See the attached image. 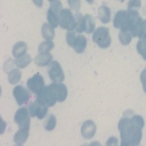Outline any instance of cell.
<instances>
[{"label":"cell","instance_id":"obj_1","mask_svg":"<svg viewBox=\"0 0 146 146\" xmlns=\"http://www.w3.org/2000/svg\"><path fill=\"white\" fill-rule=\"evenodd\" d=\"M144 126V121L141 116H125L119 121L121 145H138L141 139V129Z\"/></svg>","mask_w":146,"mask_h":146},{"label":"cell","instance_id":"obj_2","mask_svg":"<svg viewBox=\"0 0 146 146\" xmlns=\"http://www.w3.org/2000/svg\"><path fill=\"white\" fill-rule=\"evenodd\" d=\"M141 23H143V19L139 16V13L134 9H129V11L127 12L125 23L121 29L129 31L132 36H138Z\"/></svg>","mask_w":146,"mask_h":146},{"label":"cell","instance_id":"obj_3","mask_svg":"<svg viewBox=\"0 0 146 146\" xmlns=\"http://www.w3.org/2000/svg\"><path fill=\"white\" fill-rule=\"evenodd\" d=\"M92 40L100 48H109L111 43V35H110V31L108 27H102L94 30L92 35Z\"/></svg>","mask_w":146,"mask_h":146},{"label":"cell","instance_id":"obj_4","mask_svg":"<svg viewBox=\"0 0 146 146\" xmlns=\"http://www.w3.org/2000/svg\"><path fill=\"white\" fill-rule=\"evenodd\" d=\"M62 10V4L59 0H55L48 10V21L53 27H57L59 24V15Z\"/></svg>","mask_w":146,"mask_h":146},{"label":"cell","instance_id":"obj_5","mask_svg":"<svg viewBox=\"0 0 146 146\" xmlns=\"http://www.w3.org/2000/svg\"><path fill=\"white\" fill-rule=\"evenodd\" d=\"M59 26L62 29L71 31L76 27V18L70 9H62L59 15Z\"/></svg>","mask_w":146,"mask_h":146},{"label":"cell","instance_id":"obj_6","mask_svg":"<svg viewBox=\"0 0 146 146\" xmlns=\"http://www.w3.org/2000/svg\"><path fill=\"white\" fill-rule=\"evenodd\" d=\"M36 100H38V102H40L43 105H46V106H48V107L54 106V105L56 104V102H58L56 95H55L54 91L50 86L45 87L43 90L38 95Z\"/></svg>","mask_w":146,"mask_h":146},{"label":"cell","instance_id":"obj_7","mask_svg":"<svg viewBox=\"0 0 146 146\" xmlns=\"http://www.w3.org/2000/svg\"><path fill=\"white\" fill-rule=\"evenodd\" d=\"M30 116V112L27 108H20L17 111L14 120L17 123L19 129H29Z\"/></svg>","mask_w":146,"mask_h":146},{"label":"cell","instance_id":"obj_8","mask_svg":"<svg viewBox=\"0 0 146 146\" xmlns=\"http://www.w3.org/2000/svg\"><path fill=\"white\" fill-rule=\"evenodd\" d=\"M48 76L54 82H62L65 79V75L62 70V68L58 61L54 60L48 64Z\"/></svg>","mask_w":146,"mask_h":146},{"label":"cell","instance_id":"obj_9","mask_svg":"<svg viewBox=\"0 0 146 146\" xmlns=\"http://www.w3.org/2000/svg\"><path fill=\"white\" fill-rule=\"evenodd\" d=\"M27 86L29 90H31L32 92L38 95L45 88V82L43 77L40 74H38V73H36L33 77H31L30 79L27 80Z\"/></svg>","mask_w":146,"mask_h":146},{"label":"cell","instance_id":"obj_10","mask_svg":"<svg viewBox=\"0 0 146 146\" xmlns=\"http://www.w3.org/2000/svg\"><path fill=\"white\" fill-rule=\"evenodd\" d=\"M48 108V106L41 104L40 102H38V100H36L34 102H32L29 105V111L32 117H36L39 120H41V119L45 118V116L47 115Z\"/></svg>","mask_w":146,"mask_h":146},{"label":"cell","instance_id":"obj_11","mask_svg":"<svg viewBox=\"0 0 146 146\" xmlns=\"http://www.w3.org/2000/svg\"><path fill=\"white\" fill-rule=\"evenodd\" d=\"M13 95L15 97L18 105H23L27 103L30 99V93L23 86H17L13 90Z\"/></svg>","mask_w":146,"mask_h":146},{"label":"cell","instance_id":"obj_12","mask_svg":"<svg viewBox=\"0 0 146 146\" xmlns=\"http://www.w3.org/2000/svg\"><path fill=\"white\" fill-rule=\"evenodd\" d=\"M49 86L52 88L58 102H62L67 99L68 89L63 83H61V82H53V83L50 84Z\"/></svg>","mask_w":146,"mask_h":146},{"label":"cell","instance_id":"obj_13","mask_svg":"<svg viewBox=\"0 0 146 146\" xmlns=\"http://www.w3.org/2000/svg\"><path fill=\"white\" fill-rule=\"evenodd\" d=\"M96 133V125L92 121H86L81 127V135L85 139H91Z\"/></svg>","mask_w":146,"mask_h":146},{"label":"cell","instance_id":"obj_14","mask_svg":"<svg viewBox=\"0 0 146 146\" xmlns=\"http://www.w3.org/2000/svg\"><path fill=\"white\" fill-rule=\"evenodd\" d=\"M29 135V129H18L17 133L14 135V141L17 145L24 144Z\"/></svg>","mask_w":146,"mask_h":146},{"label":"cell","instance_id":"obj_15","mask_svg":"<svg viewBox=\"0 0 146 146\" xmlns=\"http://www.w3.org/2000/svg\"><path fill=\"white\" fill-rule=\"evenodd\" d=\"M35 63L39 67L47 66L51 62L52 60V55L49 54L48 52L47 53H39L38 56H36L35 58Z\"/></svg>","mask_w":146,"mask_h":146},{"label":"cell","instance_id":"obj_16","mask_svg":"<svg viewBox=\"0 0 146 146\" xmlns=\"http://www.w3.org/2000/svg\"><path fill=\"white\" fill-rule=\"evenodd\" d=\"M126 16H127V11L124 10L118 11L115 17H114V20H113L114 27H116V29H121L125 23Z\"/></svg>","mask_w":146,"mask_h":146},{"label":"cell","instance_id":"obj_17","mask_svg":"<svg viewBox=\"0 0 146 146\" xmlns=\"http://www.w3.org/2000/svg\"><path fill=\"white\" fill-rule=\"evenodd\" d=\"M27 49V46L25 42L23 41H18L17 43L15 44V46L13 47V50H12V54L15 58H18L22 56V55L26 54Z\"/></svg>","mask_w":146,"mask_h":146},{"label":"cell","instance_id":"obj_18","mask_svg":"<svg viewBox=\"0 0 146 146\" xmlns=\"http://www.w3.org/2000/svg\"><path fill=\"white\" fill-rule=\"evenodd\" d=\"M87 47V39L83 35L77 36V38L74 44V49L77 53H82Z\"/></svg>","mask_w":146,"mask_h":146},{"label":"cell","instance_id":"obj_19","mask_svg":"<svg viewBox=\"0 0 146 146\" xmlns=\"http://www.w3.org/2000/svg\"><path fill=\"white\" fill-rule=\"evenodd\" d=\"M41 33H42L43 38L47 40H52L55 36V31L54 27L48 23H45L42 26V29H41Z\"/></svg>","mask_w":146,"mask_h":146},{"label":"cell","instance_id":"obj_20","mask_svg":"<svg viewBox=\"0 0 146 146\" xmlns=\"http://www.w3.org/2000/svg\"><path fill=\"white\" fill-rule=\"evenodd\" d=\"M99 17L100 21L104 23V24L109 23L110 20H111V10H110V8L105 6L100 7H99Z\"/></svg>","mask_w":146,"mask_h":146},{"label":"cell","instance_id":"obj_21","mask_svg":"<svg viewBox=\"0 0 146 146\" xmlns=\"http://www.w3.org/2000/svg\"><path fill=\"white\" fill-rule=\"evenodd\" d=\"M30 62H31V57H30V55L27 54V53L22 55V56H20V57L17 58L16 60H15L16 66L19 68H26L29 64H30Z\"/></svg>","mask_w":146,"mask_h":146},{"label":"cell","instance_id":"obj_22","mask_svg":"<svg viewBox=\"0 0 146 146\" xmlns=\"http://www.w3.org/2000/svg\"><path fill=\"white\" fill-rule=\"evenodd\" d=\"M76 32L78 33H82L85 31V17H83L81 14H76Z\"/></svg>","mask_w":146,"mask_h":146},{"label":"cell","instance_id":"obj_23","mask_svg":"<svg viewBox=\"0 0 146 146\" xmlns=\"http://www.w3.org/2000/svg\"><path fill=\"white\" fill-rule=\"evenodd\" d=\"M95 30V21L90 15L85 16V32L87 34H90Z\"/></svg>","mask_w":146,"mask_h":146},{"label":"cell","instance_id":"obj_24","mask_svg":"<svg viewBox=\"0 0 146 146\" xmlns=\"http://www.w3.org/2000/svg\"><path fill=\"white\" fill-rule=\"evenodd\" d=\"M21 79V72L19 70L13 68L8 72V81L11 84H17Z\"/></svg>","mask_w":146,"mask_h":146},{"label":"cell","instance_id":"obj_25","mask_svg":"<svg viewBox=\"0 0 146 146\" xmlns=\"http://www.w3.org/2000/svg\"><path fill=\"white\" fill-rule=\"evenodd\" d=\"M119 38H120V41L121 42V44L128 45L131 42V40L132 38V35L129 31L124 30V29H121L120 34H119Z\"/></svg>","mask_w":146,"mask_h":146},{"label":"cell","instance_id":"obj_26","mask_svg":"<svg viewBox=\"0 0 146 146\" xmlns=\"http://www.w3.org/2000/svg\"><path fill=\"white\" fill-rule=\"evenodd\" d=\"M54 48V43L52 40H47L42 42L38 47V52L39 53H47Z\"/></svg>","mask_w":146,"mask_h":146},{"label":"cell","instance_id":"obj_27","mask_svg":"<svg viewBox=\"0 0 146 146\" xmlns=\"http://www.w3.org/2000/svg\"><path fill=\"white\" fill-rule=\"evenodd\" d=\"M57 124V119L53 114H50L48 119L45 123V129L47 131H52Z\"/></svg>","mask_w":146,"mask_h":146},{"label":"cell","instance_id":"obj_28","mask_svg":"<svg viewBox=\"0 0 146 146\" xmlns=\"http://www.w3.org/2000/svg\"><path fill=\"white\" fill-rule=\"evenodd\" d=\"M137 50L146 60V38H141L137 43Z\"/></svg>","mask_w":146,"mask_h":146},{"label":"cell","instance_id":"obj_29","mask_svg":"<svg viewBox=\"0 0 146 146\" xmlns=\"http://www.w3.org/2000/svg\"><path fill=\"white\" fill-rule=\"evenodd\" d=\"M77 38V36L75 35L74 32H71V31H68L67 35H66V40H67V43L68 44V46L70 47H74V44H75V41Z\"/></svg>","mask_w":146,"mask_h":146},{"label":"cell","instance_id":"obj_30","mask_svg":"<svg viewBox=\"0 0 146 146\" xmlns=\"http://www.w3.org/2000/svg\"><path fill=\"white\" fill-rule=\"evenodd\" d=\"M138 36L140 38H146V20L143 21L138 32Z\"/></svg>","mask_w":146,"mask_h":146},{"label":"cell","instance_id":"obj_31","mask_svg":"<svg viewBox=\"0 0 146 146\" xmlns=\"http://www.w3.org/2000/svg\"><path fill=\"white\" fill-rule=\"evenodd\" d=\"M68 5L71 9L78 11L80 8V0H68Z\"/></svg>","mask_w":146,"mask_h":146},{"label":"cell","instance_id":"obj_32","mask_svg":"<svg viewBox=\"0 0 146 146\" xmlns=\"http://www.w3.org/2000/svg\"><path fill=\"white\" fill-rule=\"evenodd\" d=\"M141 7V0H130L128 4V8L129 9H134V8H140Z\"/></svg>","mask_w":146,"mask_h":146},{"label":"cell","instance_id":"obj_33","mask_svg":"<svg viewBox=\"0 0 146 146\" xmlns=\"http://www.w3.org/2000/svg\"><path fill=\"white\" fill-rule=\"evenodd\" d=\"M141 83H143V90L146 92V70H144L141 74Z\"/></svg>","mask_w":146,"mask_h":146},{"label":"cell","instance_id":"obj_34","mask_svg":"<svg viewBox=\"0 0 146 146\" xmlns=\"http://www.w3.org/2000/svg\"><path fill=\"white\" fill-rule=\"evenodd\" d=\"M106 144L107 145H116V144H118V139L115 138V137H111V138L108 139Z\"/></svg>","mask_w":146,"mask_h":146},{"label":"cell","instance_id":"obj_35","mask_svg":"<svg viewBox=\"0 0 146 146\" xmlns=\"http://www.w3.org/2000/svg\"><path fill=\"white\" fill-rule=\"evenodd\" d=\"M33 2L35 3L36 6L38 7H42V4H43V0H33Z\"/></svg>","mask_w":146,"mask_h":146},{"label":"cell","instance_id":"obj_36","mask_svg":"<svg viewBox=\"0 0 146 146\" xmlns=\"http://www.w3.org/2000/svg\"><path fill=\"white\" fill-rule=\"evenodd\" d=\"M87 2H88V3H90V4H92L93 0H87Z\"/></svg>","mask_w":146,"mask_h":146},{"label":"cell","instance_id":"obj_37","mask_svg":"<svg viewBox=\"0 0 146 146\" xmlns=\"http://www.w3.org/2000/svg\"><path fill=\"white\" fill-rule=\"evenodd\" d=\"M49 2H53V1H55V0H48Z\"/></svg>","mask_w":146,"mask_h":146},{"label":"cell","instance_id":"obj_38","mask_svg":"<svg viewBox=\"0 0 146 146\" xmlns=\"http://www.w3.org/2000/svg\"><path fill=\"white\" fill-rule=\"evenodd\" d=\"M120 1H124V0H120Z\"/></svg>","mask_w":146,"mask_h":146}]
</instances>
